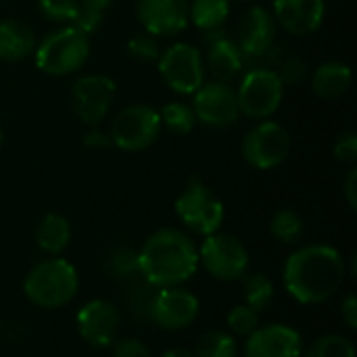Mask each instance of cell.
Returning <instances> with one entry per match:
<instances>
[{"label": "cell", "mask_w": 357, "mask_h": 357, "mask_svg": "<svg viewBox=\"0 0 357 357\" xmlns=\"http://www.w3.org/2000/svg\"><path fill=\"white\" fill-rule=\"evenodd\" d=\"M111 2L113 0H79V10H77V17L71 25H75L86 36L94 33L100 27L102 15L111 6Z\"/></svg>", "instance_id": "cell-29"}, {"label": "cell", "mask_w": 357, "mask_h": 357, "mask_svg": "<svg viewBox=\"0 0 357 357\" xmlns=\"http://www.w3.org/2000/svg\"><path fill=\"white\" fill-rule=\"evenodd\" d=\"M276 67H280L276 71H278V75H280V79H282L284 86H299L305 79L310 65L301 56H289L284 61H278Z\"/></svg>", "instance_id": "cell-33"}, {"label": "cell", "mask_w": 357, "mask_h": 357, "mask_svg": "<svg viewBox=\"0 0 357 357\" xmlns=\"http://www.w3.org/2000/svg\"><path fill=\"white\" fill-rule=\"evenodd\" d=\"M303 220L295 209H280L270 222V232L282 245H295L303 236Z\"/></svg>", "instance_id": "cell-27"}, {"label": "cell", "mask_w": 357, "mask_h": 357, "mask_svg": "<svg viewBox=\"0 0 357 357\" xmlns=\"http://www.w3.org/2000/svg\"><path fill=\"white\" fill-rule=\"evenodd\" d=\"M236 90L238 109L253 121L270 119L282 105L284 84L272 67H249L245 69Z\"/></svg>", "instance_id": "cell-6"}, {"label": "cell", "mask_w": 357, "mask_h": 357, "mask_svg": "<svg viewBox=\"0 0 357 357\" xmlns=\"http://www.w3.org/2000/svg\"><path fill=\"white\" fill-rule=\"evenodd\" d=\"M159 117H161V128H167L169 132H174L178 136L190 134L197 126L192 107L182 100H172V102L163 105V109L159 111Z\"/></svg>", "instance_id": "cell-25"}, {"label": "cell", "mask_w": 357, "mask_h": 357, "mask_svg": "<svg viewBox=\"0 0 357 357\" xmlns=\"http://www.w3.org/2000/svg\"><path fill=\"white\" fill-rule=\"evenodd\" d=\"M176 213L180 222L195 234L209 236L224 224V203L201 180H188L186 188L176 199Z\"/></svg>", "instance_id": "cell-9"}, {"label": "cell", "mask_w": 357, "mask_h": 357, "mask_svg": "<svg viewBox=\"0 0 357 357\" xmlns=\"http://www.w3.org/2000/svg\"><path fill=\"white\" fill-rule=\"evenodd\" d=\"M36 243L48 255L63 253L71 243V226H69L67 218H63L59 213L44 215L38 226V232H36Z\"/></svg>", "instance_id": "cell-22"}, {"label": "cell", "mask_w": 357, "mask_h": 357, "mask_svg": "<svg viewBox=\"0 0 357 357\" xmlns=\"http://www.w3.org/2000/svg\"><path fill=\"white\" fill-rule=\"evenodd\" d=\"M203 56H205V69L218 82H232L236 75L245 71V54L238 48L236 40L230 36L209 42L207 52Z\"/></svg>", "instance_id": "cell-19"}, {"label": "cell", "mask_w": 357, "mask_h": 357, "mask_svg": "<svg viewBox=\"0 0 357 357\" xmlns=\"http://www.w3.org/2000/svg\"><path fill=\"white\" fill-rule=\"evenodd\" d=\"M149 316L165 331H182L199 316V299L180 287H165L151 299Z\"/></svg>", "instance_id": "cell-15"}, {"label": "cell", "mask_w": 357, "mask_h": 357, "mask_svg": "<svg viewBox=\"0 0 357 357\" xmlns=\"http://www.w3.org/2000/svg\"><path fill=\"white\" fill-rule=\"evenodd\" d=\"M190 107L195 111L197 123L207 128H228L234 126L241 117L236 90L230 86V82L205 79L192 94Z\"/></svg>", "instance_id": "cell-12"}, {"label": "cell", "mask_w": 357, "mask_h": 357, "mask_svg": "<svg viewBox=\"0 0 357 357\" xmlns=\"http://www.w3.org/2000/svg\"><path fill=\"white\" fill-rule=\"evenodd\" d=\"M351 86V69L341 61H326L312 73V90L322 100L341 98Z\"/></svg>", "instance_id": "cell-21"}, {"label": "cell", "mask_w": 357, "mask_h": 357, "mask_svg": "<svg viewBox=\"0 0 357 357\" xmlns=\"http://www.w3.org/2000/svg\"><path fill=\"white\" fill-rule=\"evenodd\" d=\"M2 140H4V136H2V128H0V146H2Z\"/></svg>", "instance_id": "cell-42"}, {"label": "cell", "mask_w": 357, "mask_h": 357, "mask_svg": "<svg viewBox=\"0 0 357 357\" xmlns=\"http://www.w3.org/2000/svg\"><path fill=\"white\" fill-rule=\"evenodd\" d=\"M107 266L113 270L115 276H130L134 272H138V253H134L132 249H115L109 259H107Z\"/></svg>", "instance_id": "cell-34"}, {"label": "cell", "mask_w": 357, "mask_h": 357, "mask_svg": "<svg viewBox=\"0 0 357 357\" xmlns=\"http://www.w3.org/2000/svg\"><path fill=\"white\" fill-rule=\"evenodd\" d=\"M84 144L90 146V149H107V146H113L111 144V138H109V132L100 130L98 126H92L84 134Z\"/></svg>", "instance_id": "cell-37"}, {"label": "cell", "mask_w": 357, "mask_h": 357, "mask_svg": "<svg viewBox=\"0 0 357 357\" xmlns=\"http://www.w3.org/2000/svg\"><path fill=\"white\" fill-rule=\"evenodd\" d=\"M236 2H243V4H249V2H253V0H236Z\"/></svg>", "instance_id": "cell-41"}, {"label": "cell", "mask_w": 357, "mask_h": 357, "mask_svg": "<svg viewBox=\"0 0 357 357\" xmlns=\"http://www.w3.org/2000/svg\"><path fill=\"white\" fill-rule=\"evenodd\" d=\"M121 326L119 310L105 299H94L77 312V331L94 347H109L117 341Z\"/></svg>", "instance_id": "cell-16"}, {"label": "cell", "mask_w": 357, "mask_h": 357, "mask_svg": "<svg viewBox=\"0 0 357 357\" xmlns=\"http://www.w3.org/2000/svg\"><path fill=\"white\" fill-rule=\"evenodd\" d=\"M284 287L303 305L331 299L347 276L341 253L326 245H307L291 253L284 264Z\"/></svg>", "instance_id": "cell-1"}, {"label": "cell", "mask_w": 357, "mask_h": 357, "mask_svg": "<svg viewBox=\"0 0 357 357\" xmlns=\"http://www.w3.org/2000/svg\"><path fill=\"white\" fill-rule=\"evenodd\" d=\"M40 13L54 23L71 25L79 10V0H38Z\"/></svg>", "instance_id": "cell-31"}, {"label": "cell", "mask_w": 357, "mask_h": 357, "mask_svg": "<svg viewBox=\"0 0 357 357\" xmlns=\"http://www.w3.org/2000/svg\"><path fill=\"white\" fill-rule=\"evenodd\" d=\"M159 111L146 102L123 107L109 126L111 144L126 153H140L151 149L161 136Z\"/></svg>", "instance_id": "cell-7"}, {"label": "cell", "mask_w": 357, "mask_h": 357, "mask_svg": "<svg viewBox=\"0 0 357 357\" xmlns=\"http://www.w3.org/2000/svg\"><path fill=\"white\" fill-rule=\"evenodd\" d=\"M36 31L19 19L0 21V61L17 63L33 54L36 50Z\"/></svg>", "instance_id": "cell-20"}, {"label": "cell", "mask_w": 357, "mask_h": 357, "mask_svg": "<svg viewBox=\"0 0 357 357\" xmlns=\"http://www.w3.org/2000/svg\"><path fill=\"white\" fill-rule=\"evenodd\" d=\"M197 357H236L238 343L224 331H209L197 343Z\"/></svg>", "instance_id": "cell-26"}, {"label": "cell", "mask_w": 357, "mask_h": 357, "mask_svg": "<svg viewBox=\"0 0 357 357\" xmlns=\"http://www.w3.org/2000/svg\"><path fill=\"white\" fill-rule=\"evenodd\" d=\"M274 282L266 274H245L243 276V295L245 305L255 310L257 314L268 310L274 301Z\"/></svg>", "instance_id": "cell-24"}, {"label": "cell", "mask_w": 357, "mask_h": 357, "mask_svg": "<svg viewBox=\"0 0 357 357\" xmlns=\"http://www.w3.org/2000/svg\"><path fill=\"white\" fill-rule=\"evenodd\" d=\"M278 23L274 15L264 6H251L238 21L236 44L245 54V69L249 67H272L280 61L276 48Z\"/></svg>", "instance_id": "cell-5"}, {"label": "cell", "mask_w": 357, "mask_h": 357, "mask_svg": "<svg viewBox=\"0 0 357 357\" xmlns=\"http://www.w3.org/2000/svg\"><path fill=\"white\" fill-rule=\"evenodd\" d=\"M161 357H197L195 354H190V351H186V349H169V351H165Z\"/></svg>", "instance_id": "cell-40"}, {"label": "cell", "mask_w": 357, "mask_h": 357, "mask_svg": "<svg viewBox=\"0 0 357 357\" xmlns=\"http://www.w3.org/2000/svg\"><path fill=\"white\" fill-rule=\"evenodd\" d=\"M291 134L282 123L274 119H261L245 134L241 151L245 161L253 169L268 172L287 161V157L291 155Z\"/></svg>", "instance_id": "cell-10"}, {"label": "cell", "mask_w": 357, "mask_h": 357, "mask_svg": "<svg viewBox=\"0 0 357 357\" xmlns=\"http://www.w3.org/2000/svg\"><path fill=\"white\" fill-rule=\"evenodd\" d=\"M247 357H301L303 339L287 324L259 326L247 337Z\"/></svg>", "instance_id": "cell-17"}, {"label": "cell", "mask_w": 357, "mask_h": 357, "mask_svg": "<svg viewBox=\"0 0 357 357\" xmlns=\"http://www.w3.org/2000/svg\"><path fill=\"white\" fill-rule=\"evenodd\" d=\"M77 270L61 257L40 261L29 270L23 282L27 299L44 310H56L67 305L77 293Z\"/></svg>", "instance_id": "cell-4"}, {"label": "cell", "mask_w": 357, "mask_h": 357, "mask_svg": "<svg viewBox=\"0 0 357 357\" xmlns=\"http://www.w3.org/2000/svg\"><path fill=\"white\" fill-rule=\"evenodd\" d=\"M199 249L182 230L163 228L153 232L138 253V272L151 287H178L195 276Z\"/></svg>", "instance_id": "cell-2"}, {"label": "cell", "mask_w": 357, "mask_h": 357, "mask_svg": "<svg viewBox=\"0 0 357 357\" xmlns=\"http://www.w3.org/2000/svg\"><path fill=\"white\" fill-rule=\"evenodd\" d=\"M228 326L236 337H249L259 328V314L249 305H236L228 314Z\"/></svg>", "instance_id": "cell-32"}, {"label": "cell", "mask_w": 357, "mask_h": 357, "mask_svg": "<svg viewBox=\"0 0 357 357\" xmlns=\"http://www.w3.org/2000/svg\"><path fill=\"white\" fill-rule=\"evenodd\" d=\"M136 19L155 38L178 36L190 23V0H138Z\"/></svg>", "instance_id": "cell-14"}, {"label": "cell", "mask_w": 357, "mask_h": 357, "mask_svg": "<svg viewBox=\"0 0 357 357\" xmlns=\"http://www.w3.org/2000/svg\"><path fill=\"white\" fill-rule=\"evenodd\" d=\"M161 50L163 48L159 44V38H155L149 31H138L128 42V54L138 63H146V65L157 63L159 56H161Z\"/></svg>", "instance_id": "cell-30"}, {"label": "cell", "mask_w": 357, "mask_h": 357, "mask_svg": "<svg viewBox=\"0 0 357 357\" xmlns=\"http://www.w3.org/2000/svg\"><path fill=\"white\" fill-rule=\"evenodd\" d=\"M343 320L347 322L349 328H357V299L356 295H347L343 305H341Z\"/></svg>", "instance_id": "cell-38"}, {"label": "cell", "mask_w": 357, "mask_h": 357, "mask_svg": "<svg viewBox=\"0 0 357 357\" xmlns=\"http://www.w3.org/2000/svg\"><path fill=\"white\" fill-rule=\"evenodd\" d=\"M113 357H151V351L138 339H119L115 341Z\"/></svg>", "instance_id": "cell-36"}, {"label": "cell", "mask_w": 357, "mask_h": 357, "mask_svg": "<svg viewBox=\"0 0 357 357\" xmlns=\"http://www.w3.org/2000/svg\"><path fill=\"white\" fill-rule=\"evenodd\" d=\"M199 264L218 280H241L249 270V253L245 245L226 232H213L205 236L199 249Z\"/></svg>", "instance_id": "cell-11"}, {"label": "cell", "mask_w": 357, "mask_h": 357, "mask_svg": "<svg viewBox=\"0 0 357 357\" xmlns=\"http://www.w3.org/2000/svg\"><path fill=\"white\" fill-rule=\"evenodd\" d=\"M117 94V86L109 75H82L71 86V109L88 128L100 126Z\"/></svg>", "instance_id": "cell-13"}, {"label": "cell", "mask_w": 357, "mask_h": 357, "mask_svg": "<svg viewBox=\"0 0 357 357\" xmlns=\"http://www.w3.org/2000/svg\"><path fill=\"white\" fill-rule=\"evenodd\" d=\"M157 69L169 90L182 96H192L207 79L203 52L188 42H176L161 50Z\"/></svg>", "instance_id": "cell-8"}, {"label": "cell", "mask_w": 357, "mask_h": 357, "mask_svg": "<svg viewBox=\"0 0 357 357\" xmlns=\"http://www.w3.org/2000/svg\"><path fill=\"white\" fill-rule=\"evenodd\" d=\"M345 197H347V203L351 209L357 207V169L351 167L347 178H345Z\"/></svg>", "instance_id": "cell-39"}, {"label": "cell", "mask_w": 357, "mask_h": 357, "mask_svg": "<svg viewBox=\"0 0 357 357\" xmlns=\"http://www.w3.org/2000/svg\"><path fill=\"white\" fill-rule=\"evenodd\" d=\"M232 0H192L190 2V23L201 31L224 27L230 17Z\"/></svg>", "instance_id": "cell-23"}, {"label": "cell", "mask_w": 357, "mask_h": 357, "mask_svg": "<svg viewBox=\"0 0 357 357\" xmlns=\"http://www.w3.org/2000/svg\"><path fill=\"white\" fill-rule=\"evenodd\" d=\"M333 155L337 161L341 163H356L357 159V134L354 130L349 132H343L337 140H335V146H333Z\"/></svg>", "instance_id": "cell-35"}, {"label": "cell", "mask_w": 357, "mask_h": 357, "mask_svg": "<svg viewBox=\"0 0 357 357\" xmlns=\"http://www.w3.org/2000/svg\"><path fill=\"white\" fill-rule=\"evenodd\" d=\"M301 357H356V347L347 337L328 335L314 341Z\"/></svg>", "instance_id": "cell-28"}, {"label": "cell", "mask_w": 357, "mask_h": 357, "mask_svg": "<svg viewBox=\"0 0 357 357\" xmlns=\"http://www.w3.org/2000/svg\"><path fill=\"white\" fill-rule=\"evenodd\" d=\"M274 19L291 36L303 38L320 29L326 0H274Z\"/></svg>", "instance_id": "cell-18"}, {"label": "cell", "mask_w": 357, "mask_h": 357, "mask_svg": "<svg viewBox=\"0 0 357 357\" xmlns=\"http://www.w3.org/2000/svg\"><path fill=\"white\" fill-rule=\"evenodd\" d=\"M36 67L52 77H65L79 71L90 56V36L75 25H61L48 31L33 50Z\"/></svg>", "instance_id": "cell-3"}]
</instances>
